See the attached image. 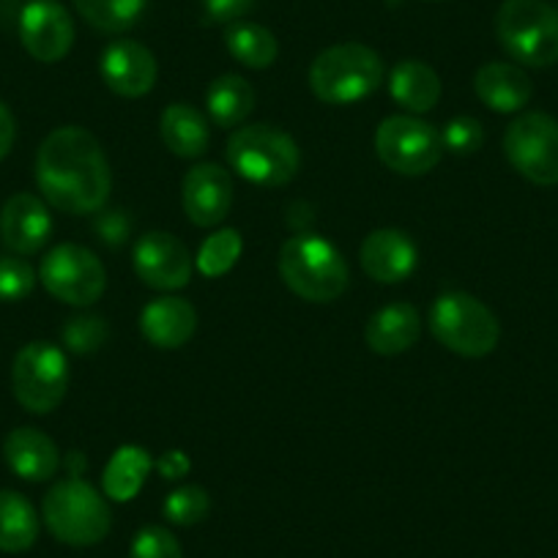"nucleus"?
Returning <instances> with one entry per match:
<instances>
[{"label":"nucleus","mask_w":558,"mask_h":558,"mask_svg":"<svg viewBox=\"0 0 558 558\" xmlns=\"http://www.w3.org/2000/svg\"><path fill=\"white\" fill-rule=\"evenodd\" d=\"M36 184L50 206L66 214H96L110 195V162L99 140L83 126L47 134L36 154Z\"/></svg>","instance_id":"f257e3e1"},{"label":"nucleus","mask_w":558,"mask_h":558,"mask_svg":"<svg viewBox=\"0 0 558 558\" xmlns=\"http://www.w3.org/2000/svg\"><path fill=\"white\" fill-rule=\"evenodd\" d=\"M279 274L304 302L326 304L348 288V263L331 241L313 233H299L279 250Z\"/></svg>","instance_id":"f03ea898"},{"label":"nucleus","mask_w":558,"mask_h":558,"mask_svg":"<svg viewBox=\"0 0 558 558\" xmlns=\"http://www.w3.org/2000/svg\"><path fill=\"white\" fill-rule=\"evenodd\" d=\"M41 518L58 542L72 547L99 545L112 525L105 496L83 476H69L52 485L41 501Z\"/></svg>","instance_id":"7ed1b4c3"},{"label":"nucleus","mask_w":558,"mask_h":558,"mask_svg":"<svg viewBox=\"0 0 558 558\" xmlns=\"http://www.w3.org/2000/svg\"><path fill=\"white\" fill-rule=\"evenodd\" d=\"M384 61L378 52L359 41H345L320 52L310 66V88L324 105H353L384 83Z\"/></svg>","instance_id":"20e7f679"},{"label":"nucleus","mask_w":558,"mask_h":558,"mask_svg":"<svg viewBox=\"0 0 558 558\" xmlns=\"http://www.w3.org/2000/svg\"><path fill=\"white\" fill-rule=\"evenodd\" d=\"M228 162L241 179L257 186H286L302 168L296 140L268 123L241 126L228 140Z\"/></svg>","instance_id":"39448f33"},{"label":"nucleus","mask_w":558,"mask_h":558,"mask_svg":"<svg viewBox=\"0 0 558 558\" xmlns=\"http://www.w3.org/2000/svg\"><path fill=\"white\" fill-rule=\"evenodd\" d=\"M496 36L520 66L558 63V9L547 0H504L496 14Z\"/></svg>","instance_id":"423d86ee"},{"label":"nucleus","mask_w":558,"mask_h":558,"mask_svg":"<svg viewBox=\"0 0 558 558\" xmlns=\"http://www.w3.org/2000/svg\"><path fill=\"white\" fill-rule=\"evenodd\" d=\"M430 331L447 351L465 359H482L496 351L501 324L487 304L471 293H444L430 307Z\"/></svg>","instance_id":"0eeeda50"},{"label":"nucleus","mask_w":558,"mask_h":558,"mask_svg":"<svg viewBox=\"0 0 558 558\" xmlns=\"http://www.w3.org/2000/svg\"><path fill=\"white\" fill-rule=\"evenodd\" d=\"M12 389L25 411L52 413L69 389L66 353L52 342H28L14 359Z\"/></svg>","instance_id":"6e6552de"},{"label":"nucleus","mask_w":558,"mask_h":558,"mask_svg":"<svg viewBox=\"0 0 558 558\" xmlns=\"http://www.w3.org/2000/svg\"><path fill=\"white\" fill-rule=\"evenodd\" d=\"M380 162L400 175H425L441 162L444 140L433 123L413 116H391L375 132Z\"/></svg>","instance_id":"1a4fd4ad"},{"label":"nucleus","mask_w":558,"mask_h":558,"mask_svg":"<svg viewBox=\"0 0 558 558\" xmlns=\"http://www.w3.org/2000/svg\"><path fill=\"white\" fill-rule=\"evenodd\" d=\"M504 154L536 186L558 184V121L547 112H523L504 134Z\"/></svg>","instance_id":"9d476101"},{"label":"nucleus","mask_w":558,"mask_h":558,"mask_svg":"<svg viewBox=\"0 0 558 558\" xmlns=\"http://www.w3.org/2000/svg\"><path fill=\"white\" fill-rule=\"evenodd\" d=\"M39 279L50 296L72 307H90L107 291L105 263L80 244H61L47 252Z\"/></svg>","instance_id":"9b49d317"},{"label":"nucleus","mask_w":558,"mask_h":558,"mask_svg":"<svg viewBox=\"0 0 558 558\" xmlns=\"http://www.w3.org/2000/svg\"><path fill=\"white\" fill-rule=\"evenodd\" d=\"M20 41L36 61H63L74 45L72 14L58 0H31L20 12Z\"/></svg>","instance_id":"f8f14e48"},{"label":"nucleus","mask_w":558,"mask_h":558,"mask_svg":"<svg viewBox=\"0 0 558 558\" xmlns=\"http://www.w3.org/2000/svg\"><path fill=\"white\" fill-rule=\"evenodd\" d=\"M134 271L154 291H181L192 279V255L175 235L154 230L134 244Z\"/></svg>","instance_id":"ddd939ff"},{"label":"nucleus","mask_w":558,"mask_h":558,"mask_svg":"<svg viewBox=\"0 0 558 558\" xmlns=\"http://www.w3.org/2000/svg\"><path fill=\"white\" fill-rule=\"evenodd\" d=\"M99 72L112 94L123 96V99H140V96L151 94L159 69L157 58L146 45L118 39L101 52Z\"/></svg>","instance_id":"4468645a"},{"label":"nucleus","mask_w":558,"mask_h":558,"mask_svg":"<svg viewBox=\"0 0 558 558\" xmlns=\"http://www.w3.org/2000/svg\"><path fill=\"white\" fill-rule=\"evenodd\" d=\"M233 206V179L219 165H195L184 179V211L197 228H217Z\"/></svg>","instance_id":"2eb2a0df"},{"label":"nucleus","mask_w":558,"mask_h":558,"mask_svg":"<svg viewBox=\"0 0 558 558\" xmlns=\"http://www.w3.org/2000/svg\"><path fill=\"white\" fill-rule=\"evenodd\" d=\"M52 217L31 192H17L0 208V239L14 255H36L50 241Z\"/></svg>","instance_id":"dca6fc26"},{"label":"nucleus","mask_w":558,"mask_h":558,"mask_svg":"<svg viewBox=\"0 0 558 558\" xmlns=\"http://www.w3.org/2000/svg\"><path fill=\"white\" fill-rule=\"evenodd\" d=\"M359 260L367 277L380 286H397L413 274L418 263V250L408 233L397 228H380L364 239Z\"/></svg>","instance_id":"f3484780"},{"label":"nucleus","mask_w":558,"mask_h":558,"mask_svg":"<svg viewBox=\"0 0 558 558\" xmlns=\"http://www.w3.org/2000/svg\"><path fill=\"white\" fill-rule=\"evenodd\" d=\"M197 329V313L186 299L162 296L154 299L151 304L143 307L140 313V331L151 345L175 351L186 345Z\"/></svg>","instance_id":"a211bd4d"},{"label":"nucleus","mask_w":558,"mask_h":558,"mask_svg":"<svg viewBox=\"0 0 558 558\" xmlns=\"http://www.w3.org/2000/svg\"><path fill=\"white\" fill-rule=\"evenodd\" d=\"M9 469L25 482H47L61 469V452L56 441L36 427H17L3 444Z\"/></svg>","instance_id":"6ab92c4d"},{"label":"nucleus","mask_w":558,"mask_h":558,"mask_svg":"<svg viewBox=\"0 0 558 558\" xmlns=\"http://www.w3.org/2000/svg\"><path fill=\"white\" fill-rule=\"evenodd\" d=\"M474 90L482 99V105L490 107L493 112H520L534 96V85H531L529 74L514 63L493 61L476 72Z\"/></svg>","instance_id":"aec40b11"},{"label":"nucleus","mask_w":558,"mask_h":558,"mask_svg":"<svg viewBox=\"0 0 558 558\" xmlns=\"http://www.w3.org/2000/svg\"><path fill=\"white\" fill-rule=\"evenodd\" d=\"M422 335V318L411 304H386L364 326V340L373 353L397 356L413 348Z\"/></svg>","instance_id":"412c9836"},{"label":"nucleus","mask_w":558,"mask_h":558,"mask_svg":"<svg viewBox=\"0 0 558 558\" xmlns=\"http://www.w3.org/2000/svg\"><path fill=\"white\" fill-rule=\"evenodd\" d=\"M389 94L402 110L430 112L441 99V80L425 61H400L389 72Z\"/></svg>","instance_id":"4be33fe9"},{"label":"nucleus","mask_w":558,"mask_h":558,"mask_svg":"<svg viewBox=\"0 0 558 558\" xmlns=\"http://www.w3.org/2000/svg\"><path fill=\"white\" fill-rule=\"evenodd\" d=\"M159 132H162L168 151L181 159L203 157V154L208 151V143H211L208 121L195 110V107L184 105V101L165 107L162 121H159Z\"/></svg>","instance_id":"5701e85b"},{"label":"nucleus","mask_w":558,"mask_h":558,"mask_svg":"<svg viewBox=\"0 0 558 558\" xmlns=\"http://www.w3.org/2000/svg\"><path fill=\"white\" fill-rule=\"evenodd\" d=\"M39 539V514L34 504L14 490H0V550L25 553Z\"/></svg>","instance_id":"b1692460"},{"label":"nucleus","mask_w":558,"mask_h":558,"mask_svg":"<svg viewBox=\"0 0 558 558\" xmlns=\"http://www.w3.org/2000/svg\"><path fill=\"white\" fill-rule=\"evenodd\" d=\"M154 460L151 454L143 447H121L107 463L105 476H101V487H105V496L112 501H132L143 485H146V476L151 471Z\"/></svg>","instance_id":"393cba45"},{"label":"nucleus","mask_w":558,"mask_h":558,"mask_svg":"<svg viewBox=\"0 0 558 558\" xmlns=\"http://www.w3.org/2000/svg\"><path fill=\"white\" fill-rule=\"evenodd\" d=\"M208 116L217 126L233 129L250 118L255 110V88L239 74H222L208 85L206 94Z\"/></svg>","instance_id":"a878e982"},{"label":"nucleus","mask_w":558,"mask_h":558,"mask_svg":"<svg viewBox=\"0 0 558 558\" xmlns=\"http://www.w3.org/2000/svg\"><path fill=\"white\" fill-rule=\"evenodd\" d=\"M225 45L246 69H268L279 56L277 36L257 23H233L225 34Z\"/></svg>","instance_id":"bb28decb"},{"label":"nucleus","mask_w":558,"mask_h":558,"mask_svg":"<svg viewBox=\"0 0 558 558\" xmlns=\"http://www.w3.org/2000/svg\"><path fill=\"white\" fill-rule=\"evenodd\" d=\"M80 17L101 34H126L143 20L148 0H72Z\"/></svg>","instance_id":"cd10ccee"},{"label":"nucleus","mask_w":558,"mask_h":558,"mask_svg":"<svg viewBox=\"0 0 558 558\" xmlns=\"http://www.w3.org/2000/svg\"><path fill=\"white\" fill-rule=\"evenodd\" d=\"M241 250H244V244H241L239 230H217V233L203 241L201 252H197V268L208 279L222 277V274H228L239 263Z\"/></svg>","instance_id":"c85d7f7f"},{"label":"nucleus","mask_w":558,"mask_h":558,"mask_svg":"<svg viewBox=\"0 0 558 558\" xmlns=\"http://www.w3.org/2000/svg\"><path fill=\"white\" fill-rule=\"evenodd\" d=\"M61 337L69 351L77 353V356H88L110 340V326L99 315H77V318L66 320Z\"/></svg>","instance_id":"c756f323"},{"label":"nucleus","mask_w":558,"mask_h":558,"mask_svg":"<svg viewBox=\"0 0 558 558\" xmlns=\"http://www.w3.org/2000/svg\"><path fill=\"white\" fill-rule=\"evenodd\" d=\"M211 498L201 485H184L165 498V518L173 525H197L206 520Z\"/></svg>","instance_id":"7c9ffc66"},{"label":"nucleus","mask_w":558,"mask_h":558,"mask_svg":"<svg viewBox=\"0 0 558 558\" xmlns=\"http://www.w3.org/2000/svg\"><path fill=\"white\" fill-rule=\"evenodd\" d=\"M36 286V271L20 255L0 257V302H23Z\"/></svg>","instance_id":"2f4dec72"},{"label":"nucleus","mask_w":558,"mask_h":558,"mask_svg":"<svg viewBox=\"0 0 558 558\" xmlns=\"http://www.w3.org/2000/svg\"><path fill=\"white\" fill-rule=\"evenodd\" d=\"M129 558H184L179 539L162 525H146L129 547Z\"/></svg>","instance_id":"473e14b6"},{"label":"nucleus","mask_w":558,"mask_h":558,"mask_svg":"<svg viewBox=\"0 0 558 558\" xmlns=\"http://www.w3.org/2000/svg\"><path fill=\"white\" fill-rule=\"evenodd\" d=\"M441 140H444V151L469 157V154L480 151L482 143H485V129H482V123L476 121V118L460 116V118H452V121L444 126Z\"/></svg>","instance_id":"72a5a7b5"},{"label":"nucleus","mask_w":558,"mask_h":558,"mask_svg":"<svg viewBox=\"0 0 558 558\" xmlns=\"http://www.w3.org/2000/svg\"><path fill=\"white\" fill-rule=\"evenodd\" d=\"M94 233L101 244L118 250L132 235V219H129V214L123 208H101V211H96Z\"/></svg>","instance_id":"f704fd0d"},{"label":"nucleus","mask_w":558,"mask_h":558,"mask_svg":"<svg viewBox=\"0 0 558 558\" xmlns=\"http://www.w3.org/2000/svg\"><path fill=\"white\" fill-rule=\"evenodd\" d=\"M255 0H203V9H206V17L211 23H225L233 25L241 17L252 12Z\"/></svg>","instance_id":"c9c22d12"},{"label":"nucleus","mask_w":558,"mask_h":558,"mask_svg":"<svg viewBox=\"0 0 558 558\" xmlns=\"http://www.w3.org/2000/svg\"><path fill=\"white\" fill-rule=\"evenodd\" d=\"M192 463L190 458H186L181 449H170V452H165L162 458L157 460V471L165 476V480H184L186 474H190Z\"/></svg>","instance_id":"e433bc0d"},{"label":"nucleus","mask_w":558,"mask_h":558,"mask_svg":"<svg viewBox=\"0 0 558 558\" xmlns=\"http://www.w3.org/2000/svg\"><path fill=\"white\" fill-rule=\"evenodd\" d=\"M17 137V123H14L12 110L0 101V159H7Z\"/></svg>","instance_id":"4c0bfd02"},{"label":"nucleus","mask_w":558,"mask_h":558,"mask_svg":"<svg viewBox=\"0 0 558 558\" xmlns=\"http://www.w3.org/2000/svg\"><path fill=\"white\" fill-rule=\"evenodd\" d=\"M66 469H69V474H72V476H83V471H85V458H83V454H80V452H69Z\"/></svg>","instance_id":"58836bf2"}]
</instances>
